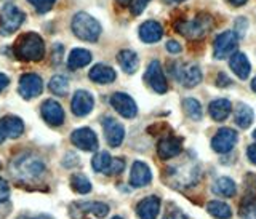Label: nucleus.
<instances>
[{"instance_id":"obj_1","label":"nucleus","mask_w":256,"mask_h":219,"mask_svg":"<svg viewBox=\"0 0 256 219\" xmlns=\"http://www.w3.org/2000/svg\"><path fill=\"white\" fill-rule=\"evenodd\" d=\"M14 56L21 61H42L45 56V44L42 37L36 32H26L20 36L14 44Z\"/></svg>"},{"instance_id":"obj_2","label":"nucleus","mask_w":256,"mask_h":219,"mask_svg":"<svg viewBox=\"0 0 256 219\" xmlns=\"http://www.w3.org/2000/svg\"><path fill=\"white\" fill-rule=\"evenodd\" d=\"M12 172L21 181H36L45 173V162L32 154H24L13 160Z\"/></svg>"},{"instance_id":"obj_3","label":"nucleus","mask_w":256,"mask_h":219,"mask_svg":"<svg viewBox=\"0 0 256 219\" xmlns=\"http://www.w3.org/2000/svg\"><path fill=\"white\" fill-rule=\"evenodd\" d=\"M212 28H213V20H212V16L206 13H198L194 20L178 21L174 24L176 32H180L182 37L192 38V40L202 38Z\"/></svg>"},{"instance_id":"obj_4","label":"nucleus","mask_w":256,"mask_h":219,"mask_svg":"<svg viewBox=\"0 0 256 219\" xmlns=\"http://www.w3.org/2000/svg\"><path fill=\"white\" fill-rule=\"evenodd\" d=\"M72 32L80 40L85 42H96L101 36V24L88 13L80 12L72 20Z\"/></svg>"},{"instance_id":"obj_5","label":"nucleus","mask_w":256,"mask_h":219,"mask_svg":"<svg viewBox=\"0 0 256 219\" xmlns=\"http://www.w3.org/2000/svg\"><path fill=\"white\" fill-rule=\"evenodd\" d=\"M200 176V168L197 165L186 164L180 166H170L166 172V180L172 186L178 189L184 188H192L196 186Z\"/></svg>"},{"instance_id":"obj_6","label":"nucleus","mask_w":256,"mask_h":219,"mask_svg":"<svg viewBox=\"0 0 256 219\" xmlns=\"http://www.w3.org/2000/svg\"><path fill=\"white\" fill-rule=\"evenodd\" d=\"M26 14H24L18 6L13 4H6L2 8V13H0V34L2 36H10L13 32H16Z\"/></svg>"},{"instance_id":"obj_7","label":"nucleus","mask_w":256,"mask_h":219,"mask_svg":"<svg viewBox=\"0 0 256 219\" xmlns=\"http://www.w3.org/2000/svg\"><path fill=\"white\" fill-rule=\"evenodd\" d=\"M238 36L234 30H226L214 38L213 44V56L216 60H226L228 56L234 54L238 46Z\"/></svg>"},{"instance_id":"obj_8","label":"nucleus","mask_w":256,"mask_h":219,"mask_svg":"<svg viewBox=\"0 0 256 219\" xmlns=\"http://www.w3.org/2000/svg\"><path fill=\"white\" fill-rule=\"evenodd\" d=\"M18 92L24 100H32L44 92V82L37 74L34 72H28V74H22L20 78V86Z\"/></svg>"},{"instance_id":"obj_9","label":"nucleus","mask_w":256,"mask_h":219,"mask_svg":"<svg viewBox=\"0 0 256 219\" xmlns=\"http://www.w3.org/2000/svg\"><path fill=\"white\" fill-rule=\"evenodd\" d=\"M173 76L176 77L178 82L182 84V86L192 88L200 84L202 80V70L197 66V64H188V66H178L176 64L174 69H172Z\"/></svg>"},{"instance_id":"obj_10","label":"nucleus","mask_w":256,"mask_h":219,"mask_svg":"<svg viewBox=\"0 0 256 219\" xmlns=\"http://www.w3.org/2000/svg\"><path fill=\"white\" fill-rule=\"evenodd\" d=\"M237 140H238V134H237L236 130L220 128L218 133H216L212 140V148L218 154H228L229 150L234 149Z\"/></svg>"},{"instance_id":"obj_11","label":"nucleus","mask_w":256,"mask_h":219,"mask_svg":"<svg viewBox=\"0 0 256 219\" xmlns=\"http://www.w3.org/2000/svg\"><path fill=\"white\" fill-rule=\"evenodd\" d=\"M70 141L74 142L76 148L86 152H94L98 149V136L94 134L93 130L86 126L74 130V133L70 134Z\"/></svg>"},{"instance_id":"obj_12","label":"nucleus","mask_w":256,"mask_h":219,"mask_svg":"<svg viewBox=\"0 0 256 219\" xmlns=\"http://www.w3.org/2000/svg\"><path fill=\"white\" fill-rule=\"evenodd\" d=\"M146 80H148V84L150 85V88L156 93L164 94V93L168 92V82H166L164 69H162V66H160L158 61H152L148 66Z\"/></svg>"},{"instance_id":"obj_13","label":"nucleus","mask_w":256,"mask_h":219,"mask_svg":"<svg viewBox=\"0 0 256 219\" xmlns=\"http://www.w3.org/2000/svg\"><path fill=\"white\" fill-rule=\"evenodd\" d=\"M24 132V124L20 117L16 116H6L0 120V144L6 140H14L20 138Z\"/></svg>"},{"instance_id":"obj_14","label":"nucleus","mask_w":256,"mask_h":219,"mask_svg":"<svg viewBox=\"0 0 256 219\" xmlns=\"http://www.w3.org/2000/svg\"><path fill=\"white\" fill-rule=\"evenodd\" d=\"M102 130H104V136H106V141L110 148H118V146L124 142L125 128L116 118H112V117L104 118L102 120Z\"/></svg>"},{"instance_id":"obj_15","label":"nucleus","mask_w":256,"mask_h":219,"mask_svg":"<svg viewBox=\"0 0 256 219\" xmlns=\"http://www.w3.org/2000/svg\"><path fill=\"white\" fill-rule=\"evenodd\" d=\"M110 104L120 116L125 118H133L138 114V108L132 96H128L126 93H114L110 96Z\"/></svg>"},{"instance_id":"obj_16","label":"nucleus","mask_w":256,"mask_h":219,"mask_svg":"<svg viewBox=\"0 0 256 219\" xmlns=\"http://www.w3.org/2000/svg\"><path fill=\"white\" fill-rule=\"evenodd\" d=\"M93 106H94L93 94L88 93L86 90H78V92H76L74 98H72V102H70L72 114H74V116H77V117H85V116H88V114L93 110Z\"/></svg>"},{"instance_id":"obj_17","label":"nucleus","mask_w":256,"mask_h":219,"mask_svg":"<svg viewBox=\"0 0 256 219\" xmlns=\"http://www.w3.org/2000/svg\"><path fill=\"white\" fill-rule=\"evenodd\" d=\"M42 117L50 126H61L64 124V110L54 100H46L42 104Z\"/></svg>"},{"instance_id":"obj_18","label":"nucleus","mask_w":256,"mask_h":219,"mask_svg":"<svg viewBox=\"0 0 256 219\" xmlns=\"http://www.w3.org/2000/svg\"><path fill=\"white\" fill-rule=\"evenodd\" d=\"M181 150H182V140L181 138H176V136L162 138L160 142L157 144L158 157L162 160H168V158H173L176 156H180Z\"/></svg>"},{"instance_id":"obj_19","label":"nucleus","mask_w":256,"mask_h":219,"mask_svg":"<svg viewBox=\"0 0 256 219\" xmlns=\"http://www.w3.org/2000/svg\"><path fill=\"white\" fill-rule=\"evenodd\" d=\"M162 36H164L162 24L154 20L144 21L140 26V38L144 44H157L162 38Z\"/></svg>"},{"instance_id":"obj_20","label":"nucleus","mask_w":256,"mask_h":219,"mask_svg":"<svg viewBox=\"0 0 256 219\" xmlns=\"http://www.w3.org/2000/svg\"><path fill=\"white\" fill-rule=\"evenodd\" d=\"M152 180L150 168L144 162H134L130 173V184L133 188H144Z\"/></svg>"},{"instance_id":"obj_21","label":"nucleus","mask_w":256,"mask_h":219,"mask_svg":"<svg viewBox=\"0 0 256 219\" xmlns=\"http://www.w3.org/2000/svg\"><path fill=\"white\" fill-rule=\"evenodd\" d=\"M136 213H138L140 219H157L160 213V198L156 196L142 198L136 206Z\"/></svg>"},{"instance_id":"obj_22","label":"nucleus","mask_w":256,"mask_h":219,"mask_svg":"<svg viewBox=\"0 0 256 219\" xmlns=\"http://www.w3.org/2000/svg\"><path fill=\"white\" fill-rule=\"evenodd\" d=\"M90 78L94 84L100 85H106V84H112L116 80V70L110 66H106V64H96V66L92 68L90 70Z\"/></svg>"},{"instance_id":"obj_23","label":"nucleus","mask_w":256,"mask_h":219,"mask_svg":"<svg viewBox=\"0 0 256 219\" xmlns=\"http://www.w3.org/2000/svg\"><path fill=\"white\" fill-rule=\"evenodd\" d=\"M229 64H230V69L234 70V74L238 78L245 80V78H248V76H250L252 66H250V61H248V58L245 56V53L236 52L234 54H232Z\"/></svg>"},{"instance_id":"obj_24","label":"nucleus","mask_w":256,"mask_h":219,"mask_svg":"<svg viewBox=\"0 0 256 219\" xmlns=\"http://www.w3.org/2000/svg\"><path fill=\"white\" fill-rule=\"evenodd\" d=\"M232 110V104L229 100L226 98H220V100H214L210 102V108H208V112L213 120L216 122H222L229 117V114Z\"/></svg>"},{"instance_id":"obj_25","label":"nucleus","mask_w":256,"mask_h":219,"mask_svg":"<svg viewBox=\"0 0 256 219\" xmlns=\"http://www.w3.org/2000/svg\"><path fill=\"white\" fill-rule=\"evenodd\" d=\"M92 61V53L85 50V48H74L70 53H69V58H68V68L70 70H77V69H82L85 68L86 64H90Z\"/></svg>"},{"instance_id":"obj_26","label":"nucleus","mask_w":256,"mask_h":219,"mask_svg":"<svg viewBox=\"0 0 256 219\" xmlns=\"http://www.w3.org/2000/svg\"><path fill=\"white\" fill-rule=\"evenodd\" d=\"M117 61L120 64V68H122L124 72L126 74H134L136 70H138V66H140V60H138V54L132 50H122L118 54H117Z\"/></svg>"},{"instance_id":"obj_27","label":"nucleus","mask_w":256,"mask_h":219,"mask_svg":"<svg viewBox=\"0 0 256 219\" xmlns=\"http://www.w3.org/2000/svg\"><path fill=\"white\" fill-rule=\"evenodd\" d=\"M213 192L221 197H234L237 192V186L230 178H220L213 184Z\"/></svg>"},{"instance_id":"obj_28","label":"nucleus","mask_w":256,"mask_h":219,"mask_svg":"<svg viewBox=\"0 0 256 219\" xmlns=\"http://www.w3.org/2000/svg\"><path fill=\"white\" fill-rule=\"evenodd\" d=\"M254 118V112L252 108H248L246 104L244 102H238L237 108H236V124L240 126L246 130L248 126L252 125V122Z\"/></svg>"},{"instance_id":"obj_29","label":"nucleus","mask_w":256,"mask_h":219,"mask_svg":"<svg viewBox=\"0 0 256 219\" xmlns=\"http://www.w3.org/2000/svg\"><path fill=\"white\" fill-rule=\"evenodd\" d=\"M238 216L242 219H256V196L248 194L238 205Z\"/></svg>"},{"instance_id":"obj_30","label":"nucleus","mask_w":256,"mask_h":219,"mask_svg":"<svg viewBox=\"0 0 256 219\" xmlns=\"http://www.w3.org/2000/svg\"><path fill=\"white\" fill-rule=\"evenodd\" d=\"M206 210H208V213L216 219H230V216H232L230 206L228 204H224V202H220V200L210 202V204L206 205Z\"/></svg>"},{"instance_id":"obj_31","label":"nucleus","mask_w":256,"mask_h":219,"mask_svg":"<svg viewBox=\"0 0 256 219\" xmlns=\"http://www.w3.org/2000/svg\"><path fill=\"white\" fill-rule=\"evenodd\" d=\"M78 210L84 213L94 214L96 218H106L109 213V206L102 202H85V204L78 205Z\"/></svg>"},{"instance_id":"obj_32","label":"nucleus","mask_w":256,"mask_h":219,"mask_svg":"<svg viewBox=\"0 0 256 219\" xmlns=\"http://www.w3.org/2000/svg\"><path fill=\"white\" fill-rule=\"evenodd\" d=\"M110 164H112V157L109 156L108 152L96 154V156L93 157V160H92V165H93L94 172L96 173H104V174L109 173Z\"/></svg>"},{"instance_id":"obj_33","label":"nucleus","mask_w":256,"mask_h":219,"mask_svg":"<svg viewBox=\"0 0 256 219\" xmlns=\"http://www.w3.org/2000/svg\"><path fill=\"white\" fill-rule=\"evenodd\" d=\"M70 188L77 194H88L92 190V182L82 173H76L70 176Z\"/></svg>"},{"instance_id":"obj_34","label":"nucleus","mask_w":256,"mask_h":219,"mask_svg":"<svg viewBox=\"0 0 256 219\" xmlns=\"http://www.w3.org/2000/svg\"><path fill=\"white\" fill-rule=\"evenodd\" d=\"M48 88H50L52 93L58 96H64L69 90V82H68V78L62 76H53L50 84H48Z\"/></svg>"},{"instance_id":"obj_35","label":"nucleus","mask_w":256,"mask_h":219,"mask_svg":"<svg viewBox=\"0 0 256 219\" xmlns=\"http://www.w3.org/2000/svg\"><path fill=\"white\" fill-rule=\"evenodd\" d=\"M182 106H184V110H186V114L192 120H200V118H202V106H200V102L197 100L186 98V100L182 101Z\"/></svg>"},{"instance_id":"obj_36","label":"nucleus","mask_w":256,"mask_h":219,"mask_svg":"<svg viewBox=\"0 0 256 219\" xmlns=\"http://www.w3.org/2000/svg\"><path fill=\"white\" fill-rule=\"evenodd\" d=\"M28 2L36 8L37 13H48L54 6L56 0H28Z\"/></svg>"},{"instance_id":"obj_37","label":"nucleus","mask_w":256,"mask_h":219,"mask_svg":"<svg viewBox=\"0 0 256 219\" xmlns=\"http://www.w3.org/2000/svg\"><path fill=\"white\" fill-rule=\"evenodd\" d=\"M148 4H149V0H132V4H130V6H132V13H133L134 16L141 14V13L144 12V8L148 6Z\"/></svg>"},{"instance_id":"obj_38","label":"nucleus","mask_w":256,"mask_h":219,"mask_svg":"<svg viewBox=\"0 0 256 219\" xmlns=\"http://www.w3.org/2000/svg\"><path fill=\"white\" fill-rule=\"evenodd\" d=\"M125 168V160L122 158H112V164H110V168H109V173L108 174H118L122 173Z\"/></svg>"},{"instance_id":"obj_39","label":"nucleus","mask_w":256,"mask_h":219,"mask_svg":"<svg viewBox=\"0 0 256 219\" xmlns=\"http://www.w3.org/2000/svg\"><path fill=\"white\" fill-rule=\"evenodd\" d=\"M8 197H10V186H8L4 178H0V204L6 202Z\"/></svg>"},{"instance_id":"obj_40","label":"nucleus","mask_w":256,"mask_h":219,"mask_svg":"<svg viewBox=\"0 0 256 219\" xmlns=\"http://www.w3.org/2000/svg\"><path fill=\"white\" fill-rule=\"evenodd\" d=\"M164 219H188V216L184 214L180 208H170L168 212L165 213V216H164Z\"/></svg>"},{"instance_id":"obj_41","label":"nucleus","mask_w":256,"mask_h":219,"mask_svg":"<svg viewBox=\"0 0 256 219\" xmlns=\"http://www.w3.org/2000/svg\"><path fill=\"white\" fill-rule=\"evenodd\" d=\"M236 28H237L236 34L238 36V38H242V37L245 36V32H246V28H248L246 20H245V18H238V20H236Z\"/></svg>"},{"instance_id":"obj_42","label":"nucleus","mask_w":256,"mask_h":219,"mask_svg":"<svg viewBox=\"0 0 256 219\" xmlns=\"http://www.w3.org/2000/svg\"><path fill=\"white\" fill-rule=\"evenodd\" d=\"M166 50L170 52L172 54H178V53H181L182 46L180 45V42H176V40H168V42H166Z\"/></svg>"},{"instance_id":"obj_43","label":"nucleus","mask_w":256,"mask_h":219,"mask_svg":"<svg viewBox=\"0 0 256 219\" xmlns=\"http://www.w3.org/2000/svg\"><path fill=\"white\" fill-rule=\"evenodd\" d=\"M230 84H232V80L226 74H224V72H220L218 78H216V85H218V86H228Z\"/></svg>"},{"instance_id":"obj_44","label":"nucleus","mask_w":256,"mask_h":219,"mask_svg":"<svg viewBox=\"0 0 256 219\" xmlns=\"http://www.w3.org/2000/svg\"><path fill=\"white\" fill-rule=\"evenodd\" d=\"M62 58V46L61 45H54L53 46V62L58 64Z\"/></svg>"},{"instance_id":"obj_45","label":"nucleus","mask_w":256,"mask_h":219,"mask_svg":"<svg viewBox=\"0 0 256 219\" xmlns=\"http://www.w3.org/2000/svg\"><path fill=\"white\" fill-rule=\"evenodd\" d=\"M246 154H248V158L253 165H256V144H252L250 148L246 149Z\"/></svg>"},{"instance_id":"obj_46","label":"nucleus","mask_w":256,"mask_h":219,"mask_svg":"<svg viewBox=\"0 0 256 219\" xmlns=\"http://www.w3.org/2000/svg\"><path fill=\"white\" fill-rule=\"evenodd\" d=\"M10 84V78H8L5 74H0V92H4L5 88Z\"/></svg>"},{"instance_id":"obj_47","label":"nucleus","mask_w":256,"mask_h":219,"mask_svg":"<svg viewBox=\"0 0 256 219\" xmlns=\"http://www.w3.org/2000/svg\"><path fill=\"white\" fill-rule=\"evenodd\" d=\"M246 184L252 189H256V174H246Z\"/></svg>"},{"instance_id":"obj_48","label":"nucleus","mask_w":256,"mask_h":219,"mask_svg":"<svg viewBox=\"0 0 256 219\" xmlns=\"http://www.w3.org/2000/svg\"><path fill=\"white\" fill-rule=\"evenodd\" d=\"M18 219H52V218L46 216V214H37V216H28V214H24V216H20Z\"/></svg>"},{"instance_id":"obj_49","label":"nucleus","mask_w":256,"mask_h":219,"mask_svg":"<svg viewBox=\"0 0 256 219\" xmlns=\"http://www.w3.org/2000/svg\"><path fill=\"white\" fill-rule=\"evenodd\" d=\"M228 2L230 5H234V6H242V5H245L248 2V0H228Z\"/></svg>"},{"instance_id":"obj_50","label":"nucleus","mask_w":256,"mask_h":219,"mask_svg":"<svg viewBox=\"0 0 256 219\" xmlns=\"http://www.w3.org/2000/svg\"><path fill=\"white\" fill-rule=\"evenodd\" d=\"M117 2L120 5H128V4H132V0H117Z\"/></svg>"},{"instance_id":"obj_51","label":"nucleus","mask_w":256,"mask_h":219,"mask_svg":"<svg viewBox=\"0 0 256 219\" xmlns=\"http://www.w3.org/2000/svg\"><path fill=\"white\" fill-rule=\"evenodd\" d=\"M252 90H253V92L256 93V77H254V78L252 80Z\"/></svg>"},{"instance_id":"obj_52","label":"nucleus","mask_w":256,"mask_h":219,"mask_svg":"<svg viewBox=\"0 0 256 219\" xmlns=\"http://www.w3.org/2000/svg\"><path fill=\"white\" fill-rule=\"evenodd\" d=\"M170 2H176V4H178V2H184V0H170Z\"/></svg>"},{"instance_id":"obj_53","label":"nucleus","mask_w":256,"mask_h":219,"mask_svg":"<svg viewBox=\"0 0 256 219\" xmlns=\"http://www.w3.org/2000/svg\"><path fill=\"white\" fill-rule=\"evenodd\" d=\"M253 138H254V140H256V130H254V132H253Z\"/></svg>"},{"instance_id":"obj_54","label":"nucleus","mask_w":256,"mask_h":219,"mask_svg":"<svg viewBox=\"0 0 256 219\" xmlns=\"http://www.w3.org/2000/svg\"><path fill=\"white\" fill-rule=\"evenodd\" d=\"M112 219H124V218H120V216H116V218H112Z\"/></svg>"}]
</instances>
